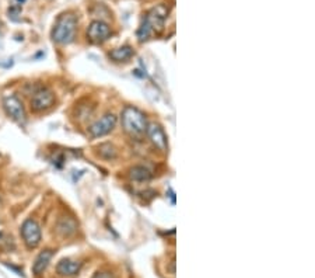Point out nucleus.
<instances>
[{
  "label": "nucleus",
  "mask_w": 315,
  "mask_h": 278,
  "mask_svg": "<svg viewBox=\"0 0 315 278\" xmlns=\"http://www.w3.org/2000/svg\"><path fill=\"white\" fill-rule=\"evenodd\" d=\"M30 104H31V110L34 113H42V111L49 110L55 104V94L51 89L41 87L37 91H34Z\"/></svg>",
  "instance_id": "obj_5"
},
{
  "label": "nucleus",
  "mask_w": 315,
  "mask_h": 278,
  "mask_svg": "<svg viewBox=\"0 0 315 278\" xmlns=\"http://www.w3.org/2000/svg\"><path fill=\"white\" fill-rule=\"evenodd\" d=\"M58 232L62 235V236H71L74 235L76 231H77V224L73 218H69V216H64V218H60L58 222Z\"/></svg>",
  "instance_id": "obj_12"
},
{
  "label": "nucleus",
  "mask_w": 315,
  "mask_h": 278,
  "mask_svg": "<svg viewBox=\"0 0 315 278\" xmlns=\"http://www.w3.org/2000/svg\"><path fill=\"white\" fill-rule=\"evenodd\" d=\"M111 35V28L107 23H104L101 20H96L93 21L89 28H87V37L90 38V41L100 44L104 42L110 38Z\"/></svg>",
  "instance_id": "obj_8"
},
{
  "label": "nucleus",
  "mask_w": 315,
  "mask_h": 278,
  "mask_svg": "<svg viewBox=\"0 0 315 278\" xmlns=\"http://www.w3.org/2000/svg\"><path fill=\"white\" fill-rule=\"evenodd\" d=\"M80 268H82V263L70 259L60 260L58 265H56L58 274L63 275V277H73V275H76L80 271Z\"/></svg>",
  "instance_id": "obj_10"
},
{
  "label": "nucleus",
  "mask_w": 315,
  "mask_h": 278,
  "mask_svg": "<svg viewBox=\"0 0 315 278\" xmlns=\"http://www.w3.org/2000/svg\"><path fill=\"white\" fill-rule=\"evenodd\" d=\"M118 124V117L115 114H105L104 117H101L100 120H97L96 123L91 124L89 127V135L90 138H101V136L108 135L110 132L114 131V128Z\"/></svg>",
  "instance_id": "obj_4"
},
{
  "label": "nucleus",
  "mask_w": 315,
  "mask_h": 278,
  "mask_svg": "<svg viewBox=\"0 0 315 278\" xmlns=\"http://www.w3.org/2000/svg\"><path fill=\"white\" fill-rule=\"evenodd\" d=\"M76 30H77V17L73 13H64L59 16V19L56 20V23L53 26L52 39L56 44L67 45L74 41Z\"/></svg>",
  "instance_id": "obj_1"
},
{
  "label": "nucleus",
  "mask_w": 315,
  "mask_h": 278,
  "mask_svg": "<svg viewBox=\"0 0 315 278\" xmlns=\"http://www.w3.org/2000/svg\"><path fill=\"white\" fill-rule=\"evenodd\" d=\"M167 7L157 6L153 10H150L143 20L142 26L137 30V38L139 41H146L154 33H159L163 30L164 21L167 17Z\"/></svg>",
  "instance_id": "obj_2"
},
{
  "label": "nucleus",
  "mask_w": 315,
  "mask_h": 278,
  "mask_svg": "<svg viewBox=\"0 0 315 278\" xmlns=\"http://www.w3.org/2000/svg\"><path fill=\"white\" fill-rule=\"evenodd\" d=\"M94 278H112L110 272H97Z\"/></svg>",
  "instance_id": "obj_16"
},
{
  "label": "nucleus",
  "mask_w": 315,
  "mask_h": 278,
  "mask_svg": "<svg viewBox=\"0 0 315 278\" xmlns=\"http://www.w3.org/2000/svg\"><path fill=\"white\" fill-rule=\"evenodd\" d=\"M122 127L125 132L132 136H140L146 132V116L136 107H125L122 111Z\"/></svg>",
  "instance_id": "obj_3"
},
{
  "label": "nucleus",
  "mask_w": 315,
  "mask_h": 278,
  "mask_svg": "<svg viewBox=\"0 0 315 278\" xmlns=\"http://www.w3.org/2000/svg\"><path fill=\"white\" fill-rule=\"evenodd\" d=\"M108 57L114 62H125V61H128L133 57V49L129 45L121 46V48H116L114 51H111Z\"/></svg>",
  "instance_id": "obj_13"
},
{
  "label": "nucleus",
  "mask_w": 315,
  "mask_h": 278,
  "mask_svg": "<svg viewBox=\"0 0 315 278\" xmlns=\"http://www.w3.org/2000/svg\"><path fill=\"white\" fill-rule=\"evenodd\" d=\"M98 155L105 160H112L116 157V149L111 143H103L98 148Z\"/></svg>",
  "instance_id": "obj_15"
},
{
  "label": "nucleus",
  "mask_w": 315,
  "mask_h": 278,
  "mask_svg": "<svg viewBox=\"0 0 315 278\" xmlns=\"http://www.w3.org/2000/svg\"><path fill=\"white\" fill-rule=\"evenodd\" d=\"M19 2H26V0H19Z\"/></svg>",
  "instance_id": "obj_17"
},
{
  "label": "nucleus",
  "mask_w": 315,
  "mask_h": 278,
  "mask_svg": "<svg viewBox=\"0 0 315 278\" xmlns=\"http://www.w3.org/2000/svg\"><path fill=\"white\" fill-rule=\"evenodd\" d=\"M129 177L133 181H148L151 179V172L143 166H133L129 170Z\"/></svg>",
  "instance_id": "obj_14"
},
{
  "label": "nucleus",
  "mask_w": 315,
  "mask_h": 278,
  "mask_svg": "<svg viewBox=\"0 0 315 278\" xmlns=\"http://www.w3.org/2000/svg\"><path fill=\"white\" fill-rule=\"evenodd\" d=\"M3 107L6 110L7 116L12 117L16 123L24 125L27 121L26 111H24V107H23V103L20 101V98L14 94H7L3 98Z\"/></svg>",
  "instance_id": "obj_6"
},
{
  "label": "nucleus",
  "mask_w": 315,
  "mask_h": 278,
  "mask_svg": "<svg viewBox=\"0 0 315 278\" xmlns=\"http://www.w3.org/2000/svg\"><path fill=\"white\" fill-rule=\"evenodd\" d=\"M146 132H147L148 139L151 141V143L154 145L155 148L161 150V152H166L167 150V136L166 132L161 128L160 124L157 123H150L146 127Z\"/></svg>",
  "instance_id": "obj_9"
},
{
  "label": "nucleus",
  "mask_w": 315,
  "mask_h": 278,
  "mask_svg": "<svg viewBox=\"0 0 315 278\" xmlns=\"http://www.w3.org/2000/svg\"><path fill=\"white\" fill-rule=\"evenodd\" d=\"M21 235L24 243L27 245L28 249H35L41 242V228L37 224V220L34 219H26L24 224L21 225Z\"/></svg>",
  "instance_id": "obj_7"
},
{
  "label": "nucleus",
  "mask_w": 315,
  "mask_h": 278,
  "mask_svg": "<svg viewBox=\"0 0 315 278\" xmlns=\"http://www.w3.org/2000/svg\"><path fill=\"white\" fill-rule=\"evenodd\" d=\"M52 256H53V252L49 250V249H46L44 252L39 253L38 257L35 259L34 264H32V272H34L35 275H41L42 272L45 271L46 267L49 265V263H51Z\"/></svg>",
  "instance_id": "obj_11"
}]
</instances>
